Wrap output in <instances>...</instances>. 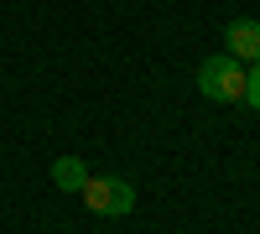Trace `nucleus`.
Returning a JSON list of instances; mask_svg holds the SVG:
<instances>
[{
    "mask_svg": "<svg viewBox=\"0 0 260 234\" xmlns=\"http://www.w3.org/2000/svg\"><path fill=\"white\" fill-rule=\"evenodd\" d=\"M245 104H250V110H260V62L245 73Z\"/></svg>",
    "mask_w": 260,
    "mask_h": 234,
    "instance_id": "obj_5",
    "label": "nucleus"
},
{
    "mask_svg": "<svg viewBox=\"0 0 260 234\" xmlns=\"http://www.w3.org/2000/svg\"><path fill=\"white\" fill-rule=\"evenodd\" d=\"M198 94L213 99V104H240V99H245V68H240L229 52L203 57V62H198Z\"/></svg>",
    "mask_w": 260,
    "mask_h": 234,
    "instance_id": "obj_1",
    "label": "nucleus"
},
{
    "mask_svg": "<svg viewBox=\"0 0 260 234\" xmlns=\"http://www.w3.org/2000/svg\"><path fill=\"white\" fill-rule=\"evenodd\" d=\"M78 198L89 203L99 219H125L130 208H136V187H130L125 177H94V172H89V182H83Z\"/></svg>",
    "mask_w": 260,
    "mask_h": 234,
    "instance_id": "obj_2",
    "label": "nucleus"
},
{
    "mask_svg": "<svg viewBox=\"0 0 260 234\" xmlns=\"http://www.w3.org/2000/svg\"><path fill=\"white\" fill-rule=\"evenodd\" d=\"M224 47L234 62H260V21H229L224 26Z\"/></svg>",
    "mask_w": 260,
    "mask_h": 234,
    "instance_id": "obj_3",
    "label": "nucleus"
},
{
    "mask_svg": "<svg viewBox=\"0 0 260 234\" xmlns=\"http://www.w3.org/2000/svg\"><path fill=\"white\" fill-rule=\"evenodd\" d=\"M52 182L62 193H83V182H89V161L83 156H57L52 161Z\"/></svg>",
    "mask_w": 260,
    "mask_h": 234,
    "instance_id": "obj_4",
    "label": "nucleus"
}]
</instances>
